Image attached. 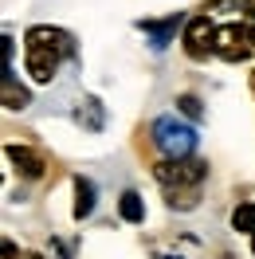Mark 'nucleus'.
Returning <instances> with one entry per match:
<instances>
[{
    "label": "nucleus",
    "mask_w": 255,
    "mask_h": 259,
    "mask_svg": "<svg viewBox=\"0 0 255 259\" xmlns=\"http://www.w3.org/2000/svg\"><path fill=\"white\" fill-rule=\"evenodd\" d=\"M153 177L161 181V189L173 196V204H177V196H196V189H200V185H204V177H208V165L196 161V157L161 161L157 169H153Z\"/></svg>",
    "instance_id": "obj_1"
},
{
    "label": "nucleus",
    "mask_w": 255,
    "mask_h": 259,
    "mask_svg": "<svg viewBox=\"0 0 255 259\" xmlns=\"http://www.w3.org/2000/svg\"><path fill=\"white\" fill-rule=\"evenodd\" d=\"M59 32L51 28H32L28 32V75L35 82H51L55 71H59V55H63V44H55Z\"/></svg>",
    "instance_id": "obj_2"
},
{
    "label": "nucleus",
    "mask_w": 255,
    "mask_h": 259,
    "mask_svg": "<svg viewBox=\"0 0 255 259\" xmlns=\"http://www.w3.org/2000/svg\"><path fill=\"white\" fill-rule=\"evenodd\" d=\"M153 146L165 153V161H181V157H192L196 149V130L189 122H181L177 114H161L153 122Z\"/></svg>",
    "instance_id": "obj_3"
},
{
    "label": "nucleus",
    "mask_w": 255,
    "mask_h": 259,
    "mask_svg": "<svg viewBox=\"0 0 255 259\" xmlns=\"http://www.w3.org/2000/svg\"><path fill=\"white\" fill-rule=\"evenodd\" d=\"M255 48V32L247 28V24H224V28H216V55L220 59H247Z\"/></svg>",
    "instance_id": "obj_4"
},
{
    "label": "nucleus",
    "mask_w": 255,
    "mask_h": 259,
    "mask_svg": "<svg viewBox=\"0 0 255 259\" xmlns=\"http://www.w3.org/2000/svg\"><path fill=\"white\" fill-rule=\"evenodd\" d=\"M185 51L192 59H204L208 51H216V24L208 16H192L185 24Z\"/></svg>",
    "instance_id": "obj_5"
},
{
    "label": "nucleus",
    "mask_w": 255,
    "mask_h": 259,
    "mask_svg": "<svg viewBox=\"0 0 255 259\" xmlns=\"http://www.w3.org/2000/svg\"><path fill=\"white\" fill-rule=\"evenodd\" d=\"M75 220H87L91 212H95V181L87 177H75Z\"/></svg>",
    "instance_id": "obj_6"
},
{
    "label": "nucleus",
    "mask_w": 255,
    "mask_h": 259,
    "mask_svg": "<svg viewBox=\"0 0 255 259\" xmlns=\"http://www.w3.org/2000/svg\"><path fill=\"white\" fill-rule=\"evenodd\" d=\"M8 157H12V161L20 165V173H24V177H39V173H44V161H39V157H35L32 149H20V146H8Z\"/></svg>",
    "instance_id": "obj_7"
},
{
    "label": "nucleus",
    "mask_w": 255,
    "mask_h": 259,
    "mask_svg": "<svg viewBox=\"0 0 255 259\" xmlns=\"http://www.w3.org/2000/svg\"><path fill=\"white\" fill-rule=\"evenodd\" d=\"M142 28H145L149 35H153V48L161 51L165 44H169V35H173L177 28H181V12H177V16H169L165 24H149V20H142Z\"/></svg>",
    "instance_id": "obj_8"
},
{
    "label": "nucleus",
    "mask_w": 255,
    "mask_h": 259,
    "mask_svg": "<svg viewBox=\"0 0 255 259\" xmlns=\"http://www.w3.org/2000/svg\"><path fill=\"white\" fill-rule=\"evenodd\" d=\"M232 228H236V232H247L255 240V200H247V204H239V208L232 212Z\"/></svg>",
    "instance_id": "obj_9"
},
{
    "label": "nucleus",
    "mask_w": 255,
    "mask_h": 259,
    "mask_svg": "<svg viewBox=\"0 0 255 259\" xmlns=\"http://www.w3.org/2000/svg\"><path fill=\"white\" fill-rule=\"evenodd\" d=\"M118 208H122V216H126L130 224H142V220H145V208H142V196H138V193H122Z\"/></svg>",
    "instance_id": "obj_10"
},
{
    "label": "nucleus",
    "mask_w": 255,
    "mask_h": 259,
    "mask_svg": "<svg viewBox=\"0 0 255 259\" xmlns=\"http://www.w3.org/2000/svg\"><path fill=\"white\" fill-rule=\"evenodd\" d=\"M177 106L189 114V118H200V102H196L192 95H181V98H177Z\"/></svg>",
    "instance_id": "obj_11"
},
{
    "label": "nucleus",
    "mask_w": 255,
    "mask_h": 259,
    "mask_svg": "<svg viewBox=\"0 0 255 259\" xmlns=\"http://www.w3.org/2000/svg\"><path fill=\"white\" fill-rule=\"evenodd\" d=\"M4 259H16V247H12L8 240H4Z\"/></svg>",
    "instance_id": "obj_12"
},
{
    "label": "nucleus",
    "mask_w": 255,
    "mask_h": 259,
    "mask_svg": "<svg viewBox=\"0 0 255 259\" xmlns=\"http://www.w3.org/2000/svg\"><path fill=\"white\" fill-rule=\"evenodd\" d=\"M243 12H247V16L255 20V0H243Z\"/></svg>",
    "instance_id": "obj_13"
},
{
    "label": "nucleus",
    "mask_w": 255,
    "mask_h": 259,
    "mask_svg": "<svg viewBox=\"0 0 255 259\" xmlns=\"http://www.w3.org/2000/svg\"><path fill=\"white\" fill-rule=\"evenodd\" d=\"M28 259H39V255H28Z\"/></svg>",
    "instance_id": "obj_14"
},
{
    "label": "nucleus",
    "mask_w": 255,
    "mask_h": 259,
    "mask_svg": "<svg viewBox=\"0 0 255 259\" xmlns=\"http://www.w3.org/2000/svg\"><path fill=\"white\" fill-rule=\"evenodd\" d=\"M251 251H255V240H251Z\"/></svg>",
    "instance_id": "obj_15"
}]
</instances>
